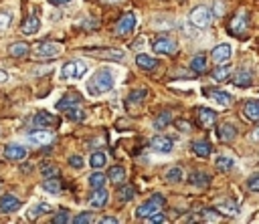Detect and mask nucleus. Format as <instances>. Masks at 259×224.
Returning a JSON list of instances; mask_svg holds the SVG:
<instances>
[{"mask_svg": "<svg viewBox=\"0 0 259 224\" xmlns=\"http://www.w3.org/2000/svg\"><path fill=\"white\" fill-rule=\"evenodd\" d=\"M31 52V46L27 44V42H13V44H9V54L11 57H27V54Z\"/></svg>", "mask_w": 259, "mask_h": 224, "instance_id": "26", "label": "nucleus"}, {"mask_svg": "<svg viewBox=\"0 0 259 224\" xmlns=\"http://www.w3.org/2000/svg\"><path fill=\"white\" fill-rule=\"evenodd\" d=\"M225 10H227V6H225L223 0H215V2H213V10H211L213 16H223Z\"/></svg>", "mask_w": 259, "mask_h": 224, "instance_id": "47", "label": "nucleus"}, {"mask_svg": "<svg viewBox=\"0 0 259 224\" xmlns=\"http://www.w3.org/2000/svg\"><path fill=\"white\" fill-rule=\"evenodd\" d=\"M237 134H239V130L233 124H221L217 128V138H219V142H225V144L233 142L237 138Z\"/></svg>", "mask_w": 259, "mask_h": 224, "instance_id": "13", "label": "nucleus"}, {"mask_svg": "<svg viewBox=\"0 0 259 224\" xmlns=\"http://www.w3.org/2000/svg\"><path fill=\"white\" fill-rule=\"evenodd\" d=\"M251 140H253V142H259V128H257L255 132H251Z\"/></svg>", "mask_w": 259, "mask_h": 224, "instance_id": "56", "label": "nucleus"}, {"mask_svg": "<svg viewBox=\"0 0 259 224\" xmlns=\"http://www.w3.org/2000/svg\"><path fill=\"white\" fill-rule=\"evenodd\" d=\"M41 30V18L37 14H31L29 18H25V22L21 24V32L23 34H37Z\"/></svg>", "mask_w": 259, "mask_h": 224, "instance_id": "19", "label": "nucleus"}, {"mask_svg": "<svg viewBox=\"0 0 259 224\" xmlns=\"http://www.w3.org/2000/svg\"><path fill=\"white\" fill-rule=\"evenodd\" d=\"M213 20V12L206 8V6H194L188 14V22L194 26V28H206Z\"/></svg>", "mask_w": 259, "mask_h": 224, "instance_id": "3", "label": "nucleus"}, {"mask_svg": "<svg viewBox=\"0 0 259 224\" xmlns=\"http://www.w3.org/2000/svg\"><path fill=\"white\" fill-rule=\"evenodd\" d=\"M29 156V150L25 146H19V144H9L5 148V158L11 160V162H21Z\"/></svg>", "mask_w": 259, "mask_h": 224, "instance_id": "12", "label": "nucleus"}, {"mask_svg": "<svg viewBox=\"0 0 259 224\" xmlns=\"http://www.w3.org/2000/svg\"><path fill=\"white\" fill-rule=\"evenodd\" d=\"M134 26H136V14L134 12H128V14H124L120 20H118V24H116V34H130L132 30H134Z\"/></svg>", "mask_w": 259, "mask_h": 224, "instance_id": "11", "label": "nucleus"}, {"mask_svg": "<svg viewBox=\"0 0 259 224\" xmlns=\"http://www.w3.org/2000/svg\"><path fill=\"white\" fill-rule=\"evenodd\" d=\"M63 52V44L55 40H45L35 46V57L37 59H55Z\"/></svg>", "mask_w": 259, "mask_h": 224, "instance_id": "2", "label": "nucleus"}, {"mask_svg": "<svg viewBox=\"0 0 259 224\" xmlns=\"http://www.w3.org/2000/svg\"><path fill=\"white\" fill-rule=\"evenodd\" d=\"M251 81H253V75H251V71H247V69H239V71H235V75L231 77V83H233L235 87H249Z\"/></svg>", "mask_w": 259, "mask_h": 224, "instance_id": "21", "label": "nucleus"}, {"mask_svg": "<svg viewBox=\"0 0 259 224\" xmlns=\"http://www.w3.org/2000/svg\"><path fill=\"white\" fill-rule=\"evenodd\" d=\"M247 20H249V16H247V12L245 10H241L233 20H231V24H229V30L233 32V34H243L245 30H247Z\"/></svg>", "mask_w": 259, "mask_h": 224, "instance_id": "16", "label": "nucleus"}, {"mask_svg": "<svg viewBox=\"0 0 259 224\" xmlns=\"http://www.w3.org/2000/svg\"><path fill=\"white\" fill-rule=\"evenodd\" d=\"M41 174H43V178H53V176H59V168H57V166H53V164H47V166H43V168H41Z\"/></svg>", "mask_w": 259, "mask_h": 224, "instance_id": "42", "label": "nucleus"}, {"mask_svg": "<svg viewBox=\"0 0 259 224\" xmlns=\"http://www.w3.org/2000/svg\"><path fill=\"white\" fill-rule=\"evenodd\" d=\"M196 220H198V218H196V216H194V214H190V216H188V218H186V222H196Z\"/></svg>", "mask_w": 259, "mask_h": 224, "instance_id": "58", "label": "nucleus"}, {"mask_svg": "<svg viewBox=\"0 0 259 224\" xmlns=\"http://www.w3.org/2000/svg\"><path fill=\"white\" fill-rule=\"evenodd\" d=\"M55 124H57V118L47 114V111H41V114L33 116V120H31V126H35V128H51Z\"/></svg>", "mask_w": 259, "mask_h": 224, "instance_id": "15", "label": "nucleus"}, {"mask_svg": "<svg viewBox=\"0 0 259 224\" xmlns=\"http://www.w3.org/2000/svg\"><path fill=\"white\" fill-rule=\"evenodd\" d=\"M11 20H13V14L11 12H0V30H5L11 26Z\"/></svg>", "mask_w": 259, "mask_h": 224, "instance_id": "48", "label": "nucleus"}, {"mask_svg": "<svg viewBox=\"0 0 259 224\" xmlns=\"http://www.w3.org/2000/svg\"><path fill=\"white\" fill-rule=\"evenodd\" d=\"M144 220H146L148 224H160V222H166V216H164V214H162V212L158 210V212H154V214L146 216Z\"/></svg>", "mask_w": 259, "mask_h": 224, "instance_id": "44", "label": "nucleus"}, {"mask_svg": "<svg viewBox=\"0 0 259 224\" xmlns=\"http://www.w3.org/2000/svg\"><path fill=\"white\" fill-rule=\"evenodd\" d=\"M114 89V73L110 69H99L93 73V77L87 83V93L97 97Z\"/></svg>", "mask_w": 259, "mask_h": 224, "instance_id": "1", "label": "nucleus"}, {"mask_svg": "<svg viewBox=\"0 0 259 224\" xmlns=\"http://www.w3.org/2000/svg\"><path fill=\"white\" fill-rule=\"evenodd\" d=\"M53 222H55V224H67V222H71V216H69L67 210H59V212L53 216Z\"/></svg>", "mask_w": 259, "mask_h": 224, "instance_id": "46", "label": "nucleus"}, {"mask_svg": "<svg viewBox=\"0 0 259 224\" xmlns=\"http://www.w3.org/2000/svg\"><path fill=\"white\" fill-rule=\"evenodd\" d=\"M188 184L194 186V188H204V186L211 184V176L206 172H192L188 176Z\"/></svg>", "mask_w": 259, "mask_h": 224, "instance_id": "24", "label": "nucleus"}, {"mask_svg": "<svg viewBox=\"0 0 259 224\" xmlns=\"http://www.w3.org/2000/svg\"><path fill=\"white\" fill-rule=\"evenodd\" d=\"M53 6H63V4H67V2H71V0H49Z\"/></svg>", "mask_w": 259, "mask_h": 224, "instance_id": "53", "label": "nucleus"}, {"mask_svg": "<svg viewBox=\"0 0 259 224\" xmlns=\"http://www.w3.org/2000/svg\"><path fill=\"white\" fill-rule=\"evenodd\" d=\"M136 65H138L140 69H144V71H154V69H158V61L154 59V57H150V54H144V52L136 54Z\"/></svg>", "mask_w": 259, "mask_h": 224, "instance_id": "22", "label": "nucleus"}, {"mask_svg": "<svg viewBox=\"0 0 259 224\" xmlns=\"http://www.w3.org/2000/svg\"><path fill=\"white\" fill-rule=\"evenodd\" d=\"M108 200H110V192L106 190V186L103 188H95L91 194H89V206L91 208H95V210H99V208H103L108 204Z\"/></svg>", "mask_w": 259, "mask_h": 224, "instance_id": "9", "label": "nucleus"}, {"mask_svg": "<svg viewBox=\"0 0 259 224\" xmlns=\"http://www.w3.org/2000/svg\"><path fill=\"white\" fill-rule=\"evenodd\" d=\"M99 224H118V218H114V216H103V218H99Z\"/></svg>", "mask_w": 259, "mask_h": 224, "instance_id": "51", "label": "nucleus"}, {"mask_svg": "<svg viewBox=\"0 0 259 224\" xmlns=\"http://www.w3.org/2000/svg\"><path fill=\"white\" fill-rule=\"evenodd\" d=\"M43 190H45V192H49V194H59V192H61V180H59V176L45 178V182H43Z\"/></svg>", "mask_w": 259, "mask_h": 224, "instance_id": "28", "label": "nucleus"}, {"mask_svg": "<svg viewBox=\"0 0 259 224\" xmlns=\"http://www.w3.org/2000/svg\"><path fill=\"white\" fill-rule=\"evenodd\" d=\"M217 210L221 212V216H237L239 214V206L233 198H223L217 202Z\"/></svg>", "mask_w": 259, "mask_h": 224, "instance_id": "14", "label": "nucleus"}, {"mask_svg": "<svg viewBox=\"0 0 259 224\" xmlns=\"http://www.w3.org/2000/svg\"><path fill=\"white\" fill-rule=\"evenodd\" d=\"M170 122H172V114H170V111H162V114L154 120V128H156V130H164V128L170 126Z\"/></svg>", "mask_w": 259, "mask_h": 224, "instance_id": "33", "label": "nucleus"}, {"mask_svg": "<svg viewBox=\"0 0 259 224\" xmlns=\"http://www.w3.org/2000/svg\"><path fill=\"white\" fill-rule=\"evenodd\" d=\"M247 190L259 194V176H251V178L247 180Z\"/></svg>", "mask_w": 259, "mask_h": 224, "instance_id": "50", "label": "nucleus"}, {"mask_svg": "<svg viewBox=\"0 0 259 224\" xmlns=\"http://www.w3.org/2000/svg\"><path fill=\"white\" fill-rule=\"evenodd\" d=\"M196 118H198V126L200 128H211L215 124V120H217V114H215L213 109L202 107V109L196 111Z\"/></svg>", "mask_w": 259, "mask_h": 224, "instance_id": "18", "label": "nucleus"}, {"mask_svg": "<svg viewBox=\"0 0 259 224\" xmlns=\"http://www.w3.org/2000/svg\"><path fill=\"white\" fill-rule=\"evenodd\" d=\"M152 48L156 54H174L178 50V44L170 36H158V38L152 40Z\"/></svg>", "mask_w": 259, "mask_h": 224, "instance_id": "6", "label": "nucleus"}, {"mask_svg": "<svg viewBox=\"0 0 259 224\" xmlns=\"http://www.w3.org/2000/svg\"><path fill=\"white\" fill-rule=\"evenodd\" d=\"M219 218H221V212H219V210H209V208H202V210H200V220L217 222Z\"/></svg>", "mask_w": 259, "mask_h": 224, "instance_id": "41", "label": "nucleus"}, {"mask_svg": "<svg viewBox=\"0 0 259 224\" xmlns=\"http://www.w3.org/2000/svg\"><path fill=\"white\" fill-rule=\"evenodd\" d=\"M9 81V73L7 71H0V83H7Z\"/></svg>", "mask_w": 259, "mask_h": 224, "instance_id": "54", "label": "nucleus"}, {"mask_svg": "<svg viewBox=\"0 0 259 224\" xmlns=\"http://www.w3.org/2000/svg\"><path fill=\"white\" fill-rule=\"evenodd\" d=\"M164 204H166V200H164L162 194H154L150 200H146L142 206H138L136 218H146V216H150V214H154V212H158V210H162Z\"/></svg>", "mask_w": 259, "mask_h": 224, "instance_id": "5", "label": "nucleus"}, {"mask_svg": "<svg viewBox=\"0 0 259 224\" xmlns=\"http://www.w3.org/2000/svg\"><path fill=\"white\" fill-rule=\"evenodd\" d=\"M146 95H148V91H146V89L132 91V93H130V97H128V101H130V103H136V101H138V103H142V101L146 99Z\"/></svg>", "mask_w": 259, "mask_h": 224, "instance_id": "45", "label": "nucleus"}, {"mask_svg": "<svg viewBox=\"0 0 259 224\" xmlns=\"http://www.w3.org/2000/svg\"><path fill=\"white\" fill-rule=\"evenodd\" d=\"M190 69L194 73H202L206 69V57H204V54H196V57L190 61Z\"/></svg>", "mask_w": 259, "mask_h": 224, "instance_id": "37", "label": "nucleus"}, {"mask_svg": "<svg viewBox=\"0 0 259 224\" xmlns=\"http://www.w3.org/2000/svg\"><path fill=\"white\" fill-rule=\"evenodd\" d=\"M71 222L73 224H89V222H93V214L91 212H81L75 218H71Z\"/></svg>", "mask_w": 259, "mask_h": 224, "instance_id": "43", "label": "nucleus"}, {"mask_svg": "<svg viewBox=\"0 0 259 224\" xmlns=\"http://www.w3.org/2000/svg\"><path fill=\"white\" fill-rule=\"evenodd\" d=\"M69 166L73 168V170H81V168H83V158L81 156H69Z\"/></svg>", "mask_w": 259, "mask_h": 224, "instance_id": "49", "label": "nucleus"}, {"mask_svg": "<svg viewBox=\"0 0 259 224\" xmlns=\"http://www.w3.org/2000/svg\"><path fill=\"white\" fill-rule=\"evenodd\" d=\"M209 97L215 101V103H219L221 107H229L231 105V95L229 93H225V91H209Z\"/></svg>", "mask_w": 259, "mask_h": 224, "instance_id": "29", "label": "nucleus"}, {"mask_svg": "<svg viewBox=\"0 0 259 224\" xmlns=\"http://www.w3.org/2000/svg\"><path fill=\"white\" fill-rule=\"evenodd\" d=\"M243 118L247 122H259V99H251L243 105Z\"/></svg>", "mask_w": 259, "mask_h": 224, "instance_id": "17", "label": "nucleus"}, {"mask_svg": "<svg viewBox=\"0 0 259 224\" xmlns=\"http://www.w3.org/2000/svg\"><path fill=\"white\" fill-rule=\"evenodd\" d=\"M215 166L219 168L221 172H229V170H233V168H235V162L231 158H227V156H219L215 160Z\"/></svg>", "mask_w": 259, "mask_h": 224, "instance_id": "35", "label": "nucleus"}, {"mask_svg": "<svg viewBox=\"0 0 259 224\" xmlns=\"http://www.w3.org/2000/svg\"><path fill=\"white\" fill-rule=\"evenodd\" d=\"M103 2H108V4H120V2H124V0H103Z\"/></svg>", "mask_w": 259, "mask_h": 224, "instance_id": "57", "label": "nucleus"}, {"mask_svg": "<svg viewBox=\"0 0 259 224\" xmlns=\"http://www.w3.org/2000/svg\"><path fill=\"white\" fill-rule=\"evenodd\" d=\"M176 128H178L180 132H190V124H188V122H182V120L176 122Z\"/></svg>", "mask_w": 259, "mask_h": 224, "instance_id": "52", "label": "nucleus"}, {"mask_svg": "<svg viewBox=\"0 0 259 224\" xmlns=\"http://www.w3.org/2000/svg\"><path fill=\"white\" fill-rule=\"evenodd\" d=\"M108 178L114 184H124V180H126V168L124 166H112L110 172H108Z\"/></svg>", "mask_w": 259, "mask_h": 224, "instance_id": "27", "label": "nucleus"}, {"mask_svg": "<svg viewBox=\"0 0 259 224\" xmlns=\"http://www.w3.org/2000/svg\"><path fill=\"white\" fill-rule=\"evenodd\" d=\"M106 162H108V156L103 152H93L91 158H89L91 168H103V166H106Z\"/></svg>", "mask_w": 259, "mask_h": 224, "instance_id": "36", "label": "nucleus"}, {"mask_svg": "<svg viewBox=\"0 0 259 224\" xmlns=\"http://www.w3.org/2000/svg\"><path fill=\"white\" fill-rule=\"evenodd\" d=\"M21 200H19V196H15V194H5L3 198H0V212L3 214H13V212H17L19 208H21Z\"/></svg>", "mask_w": 259, "mask_h": 224, "instance_id": "10", "label": "nucleus"}, {"mask_svg": "<svg viewBox=\"0 0 259 224\" xmlns=\"http://www.w3.org/2000/svg\"><path fill=\"white\" fill-rule=\"evenodd\" d=\"M97 57H106V59H114V61H124L126 52L120 48H106V50H99Z\"/></svg>", "mask_w": 259, "mask_h": 224, "instance_id": "31", "label": "nucleus"}, {"mask_svg": "<svg viewBox=\"0 0 259 224\" xmlns=\"http://www.w3.org/2000/svg\"><path fill=\"white\" fill-rule=\"evenodd\" d=\"M31 168H33L31 164H23V166H21V172H27V174H29V172H31Z\"/></svg>", "mask_w": 259, "mask_h": 224, "instance_id": "55", "label": "nucleus"}, {"mask_svg": "<svg viewBox=\"0 0 259 224\" xmlns=\"http://www.w3.org/2000/svg\"><path fill=\"white\" fill-rule=\"evenodd\" d=\"M0 188H3V180H0Z\"/></svg>", "mask_w": 259, "mask_h": 224, "instance_id": "59", "label": "nucleus"}, {"mask_svg": "<svg viewBox=\"0 0 259 224\" xmlns=\"http://www.w3.org/2000/svg\"><path fill=\"white\" fill-rule=\"evenodd\" d=\"M79 95H65V97H61L57 103H55V107H57V111H69V109H73V107H79Z\"/></svg>", "mask_w": 259, "mask_h": 224, "instance_id": "23", "label": "nucleus"}, {"mask_svg": "<svg viewBox=\"0 0 259 224\" xmlns=\"http://www.w3.org/2000/svg\"><path fill=\"white\" fill-rule=\"evenodd\" d=\"M231 71H233V69H231L229 65H225V63H223V65H217V69L211 73V77H213L215 81H225V79L231 75Z\"/></svg>", "mask_w": 259, "mask_h": 224, "instance_id": "34", "label": "nucleus"}, {"mask_svg": "<svg viewBox=\"0 0 259 224\" xmlns=\"http://www.w3.org/2000/svg\"><path fill=\"white\" fill-rule=\"evenodd\" d=\"M106 182H108V176H106V174H101V172L91 174V176H89V180H87V184H89V188H91V190H95V188H103V186H106Z\"/></svg>", "mask_w": 259, "mask_h": 224, "instance_id": "30", "label": "nucleus"}, {"mask_svg": "<svg viewBox=\"0 0 259 224\" xmlns=\"http://www.w3.org/2000/svg\"><path fill=\"white\" fill-rule=\"evenodd\" d=\"M164 180L170 182V184L180 182L182 180V170L180 168H170V170H166V174H164Z\"/></svg>", "mask_w": 259, "mask_h": 224, "instance_id": "39", "label": "nucleus"}, {"mask_svg": "<svg viewBox=\"0 0 259 224\" xmlns=\"http://www.w3.org/2000/svg\"><path fill=\"white\" fill-rule=\"evenodd\" d=\"M231 54H233L231 44H229V42H221V44H217V46L211 50V59H213L217 65H223V63H227V61L231 59Z\"/></svg>", "mask_w": 259, "mask_h": 224, "instance_id": "8", "label": "nucleus"}, {"mask_svg": "<svg viewBox=\"0 0 259 224\" xmlns=\"http://www.w3.org/2000/svg\"><path fill=\"white\" fill-rule=\"evenodd\" d=\"M134 196H136V188H134V186H130V184H124V186L118 190V198H120V202H130V200H134Z\"/></svg>", "mask_w": 259, "mask_h": 224, "instance_id": "32", "label": "nucleus"}, {"mask_svg": "<svg viewBox=\"0 0 259 224\" xmlns=\"http://www.w3.org/2000/svg\"><path fill=\"white\" fill-rule=\"evenodd\" d=\"M53 140H55L53 132L47 130V128H37L35 132L29 134V144H31V146H41V148H43V146H49Z\"/></svg>", "mask_w": 259, "mask_h": 224, "instance_id": "7", "label": "nucleus"}, {"mask_svg": "<svg viewBox=\"0 0 259 224\" xmlns=\"http://www.w3.org/2000/svg\"><path fill=\"white\" fill-rule=\"evenodd\" d=\"M192 152H194V156H198V158H209L211 152H213V146L206 142V140H198V142L192 144Z\"/></svg>", "mask_w": 259, "mask_h": 224, "instance_id": "25", "label": "nucleus"}, {"mask_svg": "<svg viewBox=\"0 0 259 224\" xmlns=\"http://www.w3.org/2000/svg\"><path fill=\"white\" fill-rule=\"evenodd\" d=\"M152 148L156 152H160V154H168V152H172L174 142L170 138H166V136H156L152 140Z\"/></svg>", "mask_w": 259, "mask_h": 224, "instance_id": "20", "label": "nucleus"}, {"mask_svg": "<svg viewBox=\"0 0 259 224\" xmlns=\"http://www.w3.org/2000/svg\"><path fill=\"white\" fill-rule=\"evenodd\" d=\"M87 75V65L83 61H71V63H65L63 69H61V77L65 81H79Z\"/></svg>", "mask_w": 259, "mask_h": 224, "instance_id": "4", "label": "nucleus"}, {"mask_svg": "<svg viewBox=\"0 0 259 224\" xmlns=\"http://www.w3.org/2000/svg\"><path fill=\"white\" fill-rule=\"evenodd\" d=\"M67 114V120H71V122H83L85 120V111H81L79 107H73V109H69V111H65Z\"/></svg>", "mask_w": 259, "mask_h": 224, "instance_id": "40", "label": "nucleus"}, {"mask_svg": "<svg viewBox=\"0 0 259 224\" xmlns=\"http://www.w3.org/2000/svg\"><path fill=\"white\" fill-rule=\"evenodd\" d=\"M47 212H51V206L49 204H37V206H33L29 210V220H37L41 214H47Z\"/></svg>", "mask_w": 259, "mask_h": 224, "instance_id": "38", "label": "nucleus"}]
</instances>
